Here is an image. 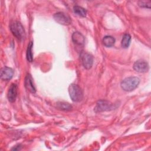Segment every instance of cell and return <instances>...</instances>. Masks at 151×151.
I'll list each match as a JSON object with an SVG mask.
<instances>
[{
    "mask_svg": "<svg viewBox=\"0 0 151 151\" xmlns=\"http://www.w3.org/2000/svg\"><path fill=\"white\" fill-rule=\"evenodd\" d=\"M140 79L137 77H129L124 78L120 84L121 88L126 91H131L137 87Z\"/></svg>",
    "mask_w": 151,
    "mask_h": 151,
    "instance_id": "1",
    "label": "cell"
},
{
    "mask_svg": "<svg viewBox=\"0 0 151 151\" xmlns=\"http://www.w3.org/2000/svg\"><path fill=\"white\" fill-rule=\"evenodd\" d=\"M10 30L12 34L19 41H22L25 37V32L22 25L18 21H14L10 24Z\"/></svg>",
    "mask_w": 151,
    "mask_h": 151,
    "instance_id": "2",
    "label": "cell"
},
{
    "mask_svg": "<svg viewBox=\"0 0 151 151\" xmlns=\"http://www.w3.org/2000/svg\"><path fill=\"white\" fill-rule=\"evenodd\" d=\"M68 93L71 99L75 102H79L83 97V91L81 88L76 84H71L68 87Z\"/></svg>",
    "mask_w": 151,
    "mask_h": 151,
    "instance_id": "3",
    "label": "cell"
},
{
    "mask_svg": "<svg viewBox=\"0 0 151 151\" xmlns=\"http://www.w3.org/2000/svg\"><path fill=\"white\" fill-rule=\"evenodd\" d=\"M113 104L111 103L107 100H100L97 102L96 106L94 107V111L96 113H98L111 110L113 109Z\"/></svg>",
    "mask_w": 151,
    "mask_h": 151,
    "instance_id": "4",
    "label": "cell"
},
{
    "mask_svg": "<svg viewBox=\"0 0 151 151\" xmlns=\"http://www.w3.org/2000/svg\"><path fill=\"white\" fill-rule=\"evenodd\" d=\"M80 58L82 64L86 69L89 70L91 68L93 64V57L91 54L82 51L80 54Z\"/></svg>",
    "mask_w": 151,
    "mask_h": 151,
    "instance_id": "5",
    "label": "cell"
},
{
    "mask_svg": "<svg viewBox=\"0 0 151 151\" xmlns=\"http://www.w3.org/2000/svg\"><path fill=\"white\" fill-rule=\"evenodd\" d=\"M55 21L61 25H69L71 24V18L69 16L63 12H58L54 15Z\"/></svg>",
    "mask_w": 151,
    "mask_h": 151,
    "instance_id": "6",
    "label": "cell"
},
{
    "mask_svg": "<svg viewBox=\"0 0 151 151\" xmlns=\"http://www.w3.org/2000/svg\"><path fill=\"white\" fill-rule=\"evenodd\" d=\"M148 63L143 60L136 61L133 64V69L139 73H146L149 70Z\"/></svg>",
    "mask_w": 151,
    "mask_h": 151,
    "instance_id": "7",
    "label": "cell"
},
{
    "mask_svg": "<svg viewBox=\"0 0 151 151\" xmlns=\"http://www.w3.org/2000/svg\"><path fill=\"white\" fill-rule=\"evenodd\" d=\"M18 93V88L17 85L16 84L12 83L9 87L8 93H7V97L9 102L14 103L17 98Z\"/></svg>",
    "mask_w": 151,
    "mask_h": 151,
    "instance_id": "8",
    "label": "cell"
},
{
    "mask_svg": "<svg viewBox=\"0 0 151 151\" xmlns=\"http://www.w3.org/2000/svg\"><path fill=\"white\" fill-rule=\"evenodd\" d=\"M14 75V70L12 68L5 66L1 70V78L5 81L9 80Z\"/></svg>",
    "mask_w": 151,
    "mask_h": 151,
    "instance_id": "9",
    "label": "cell"
},
{
    "mask_svg": "<svg viewBox=\"0 0 151 151\" xmlns=\"http://www.w3.org/2000/svg\"><path fill=\"white\" fill-rule=\"evenodd\" d=\"M24 84L26 89L32 93H34L36 91L35 87L34 85L32 78L29 74H27L24 81Z\"/></svg>",
    "mask_w": 151,
    "mask_h": 151,
    "instance_id": "10",
    "label": "cell"
},
{
    "mask_svg": "<svg viewBox=\"0 0 151 151\" xmlns=\"http://www.w3.org/2000/svg\"><path fill=\"white\" fill-rule=\"evenodd\" d=\"M72 40L74 44L78 45H83L85 42L84 36L79 32H74L72 35Z\"/></svg>",
    "mask_w": 151,
    "mask_h": 151,
    "instance_id": "11",
    "label": "cell"
},
{
    "mask_svg": "<svg viewBox=\"0 0 151 151\" xmlns=\"http://www.w3.org/2000/svg\"><path fill=\"white\" fill-rule=\"evenodd\" d=\"M102 42L107 47H111L114 45L115 43V39L110 35H106L103 37Z\"/></svg>",
    "mask_w": 151,
    "mask_h": 151,
    "instance_id": "12",
    "label": "cell"
},
{
    "mask_svg": "<svg viewBox=\"0 0 151 151\" xmlns=\"http://www.w3.org/2000/svg\"><path fill=\"white\" fill-rule=\"evenodd\" d=\"M73 10L74 13L80 17H85L86 16L87 14V11L86 9H84V8L78 6V5H75L73 7Z\"/></svg>",
    "mask_w": 151,
    "mask_h": 151,
    "instance_id": "13",
    "label": "cell"
},
{
    "mask_svg": "<svg viewBox=\"0 0 151 151\" xmlns=\"http://www.w3.org/2000/svg\"><path fill=\"white\" fill-rule=\"evenodd\" d=\"M131 41V36L129 34H126L122 38L121 45L123 48H127L130 45Z\"/></svg>",
    "mask_w": 151,
    "mask_h": 151,
    "instance_id": "14",
    "label": "cell"
},
{
    "mask_svg": "<svg viewBox=\"0 0 151 151\" xmlns=\"http://www.w3.org/2000/svg\"><path fill=\"white\" fill-rule=\"evenodd\" d=\"M33 46V42L32 41L29 42L28 45V48L27 50V59L29 62H32L33 60V54L32 52V48Z\"/></svg>",
    "mask_w": 151,
    "mask_h": 151,
    "instance_id": "15",
    "label": "cell"
},
{
    "mask_svg": "<svg viewBox=\"0 0 151 151\" xmlns=\"http://www.w3.org/2000/svg\"><path fill=\"white\" fill-rule=\"evenodd\" d=\"M57 107L63 110H69L72 108L71 105H70L69 103H64V102H58L57 104Z\"/></svg>",
    "mask_w": 151,
    "mask_h": 151,
    "instance_id": "16",
    "label": "cell"
},
{
    "mask_svg": "<svg viewBox=\"0 0 151 151\" xmlns=\"http://www.w3.org/2000/svg\"><path fill=\"white\" fill-rule=\"evenodd\" d=\"M139 6L142 8H150L151 5V1H140L138 2Z\"/></svg>",
    "mask_w": 151,
    "mask_h": 151,
    "instance_id": "17",
    "label": "cell"
}]
</instances>
